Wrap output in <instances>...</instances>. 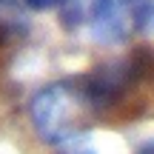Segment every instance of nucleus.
<instances>
[{
  "label": "nucleus",
  "instance_id": "nucleus-1",
  "mask_svg": "<svg viewBox=\"0 0 154 154\" xmlns=\"http://www.w3.org/2000/svg\"><path fill=\"white\" fill-rule=\"evenodd\" d=\"M29 114H32L34 131L40 134V140L54 146L83 137L88 126L100 120V111L88 94L83 74L66 77V80H57L40 88L29 106Z\"/></svg>",
  "mask_w": 154,
  "mask_h": 154
},
{
  "label": "nucleus",
  "instance_id": "nucleus-2",
  "mask_svg": "<svg viewBox=\"0 0 154 154\" xmlns=\"http://www.w3.org/2000/svg\"><path fill=\"white\" fill-rule=\"evenodd\" d=\"M91 29L106 43H117L128 34L149 32L154 29V0H111Z\"/></svg>",
  "mask_w": 154,
  "mask_h": 154
},
{
  "label": "nucleus",
  "instance_id": "nucleus-3",
  "mask_svg": "<svg viewBox=\"0 0 154 154\" xmlns=\"http://www.w3.org/2000/svg\"><path fill=\"white\" fill-rule=\"evenodd\" d=\"M32 11H49V9H63L66 0H23Z\"/></svg>",
  "mask_w": 154,
  "mask_h": 154
},
{
  "label": "nucleus",
  "instance_id": "nucleus-4",
  "mask_svg": "<svg viewBox=\"0 0 154 154\" xmlns=\"http://www.w3.org/2000/svg\"><path fill=\"white\" fill-rule=\"evenodd\" d=\"M137 154H154V140H151V143H143L137 149Z\"/></svg>",
  "mask_w": 154,
  "mask_h": 154
}]
</instances>
